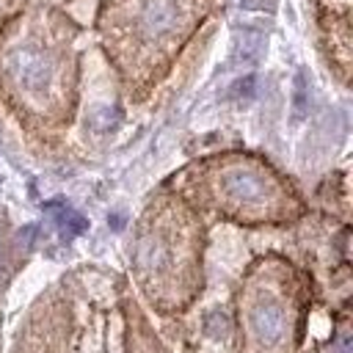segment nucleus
I'll return each instance as SVG.
<instances>
[{
	"instance_id": "obj_8",
	"label": "nucleus",
	"mask_w": 353,
	"mask_h": 353,
	"mask_svg": "<svg viewBox=\"0 0 353 353\" xmlns=\"http://www.w3.org/2000/svg\"><path fill=\"white\" fill-rule=\"evenodd\" d=\"M229 331H232V325H229V317H226L223 312H210V314L204 317V334H207V336H212V339H226Z\"/></svg>"
},
{
	"instance_id": "obj_1",
	"label": "nucleus",
	"mask_w": 353,
	"mask_h": 353,
	"mask_svg": "<svg viewBox=\"0 0 353 353\" xmlns=\"http://www.w3.org/2000/svg\"><path fill=\"white\" fill-rule=\"evenodd\" d=\"M8 72L22 88L41 91L52 80V61L39 50H14L8 55Z\"/></svg>"
},
{
	"instance_id": "obj_4",
	"label": "nucleus",
	"mask_w": 353,
	"mask_h": 353,
	"mask_svg": "<svg viewBox=\"0 0 353 353\" xmlns=\"http://www.w3.org/2000/svg\"><path fill=\"white\" fill-rule=\"evenodd\" d=\"M265 33L259 28H243L234 33V44H232V66L240 63H256L265 55Z\"/></svg>"
},
{
	"instance_id": "obj_13",
	"label": "nucleus",
	"mask_w": 353,
	"mask_h": 353,
	"mask_svg": "<svg viewBox=\"0 0 353 353\" xmlns=\"http://www.w3.org/2000/svg\"><path fill=\"white\" fill-rule=\"evenodd\" d=\"M243 6L245 8H265V6H270V0H243Z\"/></svg>"
},
{
	"instance_id": "obj_11",
	"label": "nucleus",
	"mask_w": 353,
	"mask_h": 353,
	"mask_svg": "<svg viewBox=\"0 0 353 353\" xmlns=\"http://www.w3.org/2000/svg\"><path fill=\"white\" fill-rule=\"evenodd\" d=\"M331 353H353V339L350 336H339V342H336V347Z\"/></svg>"
},
{
	"instance_id": "obj_7",
	"label": "nucleus",
	"mask_w": 353,
	"mask_h": 353,
	"mask_svg": "<svg viewBox=\"0 0 353 353\" xmlns=\"http://www.w3.org/2000/svg\"><path fill=\"white\" fill-rule=\"evenodd\" d=\"M306 116H309V77L306 69H298L292 83V124L303 121Z\"/></svg>"
},
{
	"instance_id": "obj_9",
	"label": "nucleus",
	"mask_w": 353,
	"mask_h": 353,
	"mask_svg": "<svg viewBox=\"0 0 353 353\" xmlns=\"http://www.w3.org/2000/svg\"><path fill=\"white\" fill-rule=\"evenodd\" d=\"M254 94H256V77L254 74H245V77H240V80H234V85L229 88V99H234V102H251L254 99Z\"/></svg>"
},
{
	"instance_id": "obj_2",
	"label": "nucleus",
	"mask_w": 353,
	"mask_h": 353,
	"mask_svg": "<svg viewBox=\"0 0 353 353\" xmlns=\"http://www.w3.org/2000/svg\"><path fill=\"white\" fill-rule=\"evenodd\" d=\"M141 22L149 36L168 33L179 22V3L176 0H149L141 11Z\"/></svg>"
},
{
	"instance_id": "obj_5",
	"label": "nucleus",
	"mask_w": 353,
	"mask_h": 353,
	"mask_svg": "<svg viewBox=\"0 0 353 353\" xmlns=\"http://www.w3.org/2000/svg\"><path fill=\"white\" fill-rule=\"evenodd\" d=\"M223 190L237 201H259L265 196V182L251 171H232L223 179Z\"/></svg>"
},
{
	"instance_id": "obj_10",
	"label": "nucleus",
	"mask_w": 353,
	"mask_h": 353,
	"mask_svg": "<svg viewBox=\"0 0 353 353\" xmlns=\"http://www.w3.org/2000/svg\"><path fill=\"white\" fill-rule=\"evenodd\" d=\"M116 124H119V110L116 108H97L91 113V127L99 130V132H105V130H110Z\"/></svg>"
},
{
	"instance_id": "obj_6",
	"label": "nucleus",
	"mask_w": 353,
	"mask_h": 353,
	"mask_svg": "<svg viewBox=\"0 0 353 353\" xmlns=\"http://www.w3.org/2000/svg\"><path fill=\"white\" fill-rule=\"evenodd\" d=\"M44 210L50 212L52 223L58 226V232L66 240H72V237H77V234H83L88 229V221L77 210H72L66 201H50V204H44Z\"/></svg>"
},
{
	"instance_id": "obj_3",
	"label": "nucleus",
	"mask_w": 353,
	"mask_h": 353,
	"mask_svg": "<svg viewBox=\"0 0 353 353\" xmlns=\"http://www.w3.org/2000/svg\"><path fill=\"white\" fill-rule=\"evenodd\" d=\"M284 323H287L284 309H281L279 303H273V301L259 303V306L254 309V314H251V325H254L256 336H259L262 342H268V345H273V342L281 339Z\"/></svg>"
},
{
	"instance_id": "obj_12",
	"label": "nucleus",
	"mask_w": 353,
	"mask_h": 353,
	"mask_svg": "<svg viewBox=\"0 0 353 353\" xmlns=\"http://www.w3.org/2000/svg\"><path fill=\"white\" fill-rule=\"evenodd\" d=\"M108 223H110V229H116V232H119V229L124 226V215H121V212H113V215L108 218Z\"/></svg>"
}]
</instances>
